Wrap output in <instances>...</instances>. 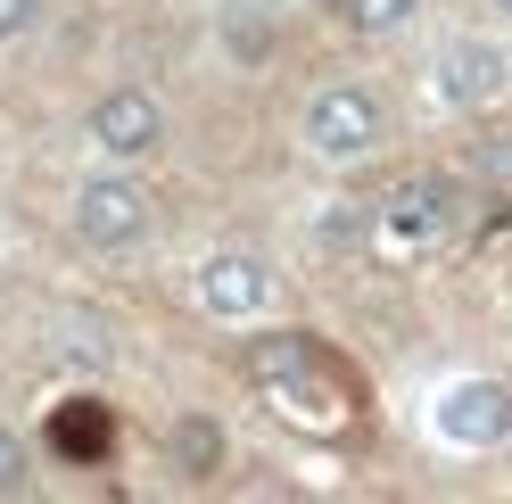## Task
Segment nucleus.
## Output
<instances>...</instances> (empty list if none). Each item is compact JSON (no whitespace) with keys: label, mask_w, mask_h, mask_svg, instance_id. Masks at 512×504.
<instances>
[{"label":"nucleus","mask_w":512,"mask_h":504,"mask_svg":"<svg viewBox=\"0 0 512 504\" xmlns=\"http://www.w3.org/2000/svg\"><path fill=\"white\" fill-rule=\"evenodd\" d=\"M248 389L273 405V422L306 438H347L356 430V381L314 331H265L248 339Z\"/></svg>","instance_id":"1"},{"label":"nucleus","mask_w":512,"mask_h":504,"mask_svg":"<svg viewBox=\"0 0 512 504\" xmlns=\"http://www.w3.org/2000/svg\"><path fill=\"white\" fill-rule=\"evenodd\" d=\"M364 240L380 248L389 265H422L455 240V182L430 174V166H405L380 182V199L364 207Z\"/></svg>","instance_id":"2"},{"label":"nucleus","mask_w":512,"mask_h":504,"mask_svg":"<svg viewBox=\"0 0 512 504\" xmlns=\"http://www.w3.org/2000/svg\"><path fill=\"white\" fill-rule=\"evenodd\" d=\"M298 141L314 166H364V157L380 149V100L356 83H323L306 100V124H298Z\"/></svg>","instance_id":"3"},{"label":"nucleus","mask_w":512,"mask_h":504,"mask_svg":"<svg viewBox=\"0 0 512 504\" xmlns=\"http://www.w3.org/2000/svg\"><path fill=\"white\" fill-rule=\"evenodd\" d=\"M75 232H83V248H100V257H133L149 240V191L133 174H91L75 191Z\"/></svg>","instance_id":"4"},{"label":"nucleus","mask_w":512,"mask_h":504,"mask_svg":"<svg viewBox=\"0 0 512 504\" xmlns=\"http://www.w3.org/2000/svg\"><path fill=\"white\" fill-rule=\"evenodd\" d=\"M504 83H512L504 42L463 34V42H438V58H430V100L438 108H488V100H504Z\"/></svg>","instance_id":"5"},{"label":"nucleus","mask_w":512,"mask_h":504,"mask_svg":"<svg viewBox=\"0 0 512 504\" xmlns=\"http://www.w3.org/2000/svg\"><path fill=\"white\" fill-rule=\"evenodd\" d=\"M430 430L446 447H504L512 438V389L504 381H455L430 397Z\"/></svg>","instance_id":"6"},{"label":"nucleus","mask_w":512,"mask_h":504,"mask_svg":"<svg viewBox=\"0 0 512 504\" xmlns=\"http://www.w3.org/2000/svg\"><path fill=\"white\" fill-rule=\"evenodd\" d=\"M91 149L108 157V166H133V157H157L166 149V108L149 100V91H108L100 108H91Z\"/></svg>","instance_id":"7"},{"label":"nucleus","mask_w":512,"mask_h":504,"mask_svg":"<svg viewBox=\"0 0 512 504\" xmlns=\"http://www.w3.org/2000/svg\"><path fill=\"white\" fill-rule=\"evenodd\" d=\"M265 298H273V265L256 248H215L199 265V306L215 323H248V314H265Z\"/></svg>","instance_id":"8"},{"label":"nucleus","mask_w":512,"mask_h":504,"mask_svg":"<svg viewBox=\"0 0 512 504\" xmlns=\"http://www.w3.org/2000/svg\"><path fill=\"white\" fill-rule=\"evenodd\" d=\"M166 447L190 463V480H207V471H215V455H223V438H215V422H182V430L166 438Z\"/></svg>","instance_id":"9"},{"label":"nucleus","mask_w":512,"mask_h":504,"mask_svg":"<svg viewBox=\"0 0 512 504\" xmlns=\"http://www.w3.org/2000/svg\"><path fill=\"white\" fill-rule=\"evenodd\" d=\"M339 9H347V25H356V34H397L422 0H339Z\"/></svg>","instance_id":"10"},{"label":"nucleus","mask_w":512,"mask_h":504,"mask_svg":"<svg viewBox=\"0 0 512 504\" xmlns=\"http://www.w3.org/2000/svg\"><path fill=\"white\" fill-rule=\"evenodd\" d=\"M42 17H50V0H0V42H17V34H34Z\"/></svg>","instance_id":"11"},{"label":"nucleus","mask_w":512,"mask_h":504,"mask_svg":"<svg viewBox=\"0 0 512 504\" xmlns=\"http://www.w3.org/2000/svg\"><path fill=\"white\" fill-rule=\"evenodd\" d=\"M17 488H25V447L0 430V496H17Z\"/></svg>","instance_id":"12"},{"label":"nucleus","mask_w":512,"mask_h":504,"mask_svg":"<svg viewBox=\"0 0 512 504\" xmlns=\"http://www.w3.org/2000/svg\"><path fill=\"white\" fill-rule=\"evenodd\" d=\"M479 166H488V174L504 182V174H512V149H488V157H479Z\"/></svg>","instance_id":"13"},{"label":"nucleus","mask_w":512,"mask_h":504,"mask_svg":"<svg viewBox=\"0 0 512 504\" xmlns=\"http://www.w3.org/2000/svg\"><path fill=\"white\" fill-rule=\"evenodd\" d=\"M496 9H504V17H512V0H496Z\"/></svg>","instance_id":"14"}]
</instances>
